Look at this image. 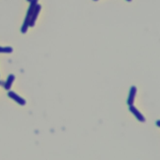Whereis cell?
I'll return each instance as SVG.
<instances>
[{"label":"cell","mask_w":160,"mask_h":160,"mask_svg":"<svg viewBox=\"0 0 160 160\" xmlns=\"http://www.w3.org/2000/svg\"><path fill=\"white\" fill-rule=\"evenodd\" d=\"M8 96L9 98L12 99L20 105H24L26 104V101L23 98H22L21 97H20L19 95H18L16 93L12 91H9L8 92Z\"/></svg>","instance_id":"3"},{"label":"cell","mask_w":160,"mask_h":160,"mask_svg":"<svg viewBox=\"0 0 160 160\" xmlns=\"http://www.w3.org/2000/svg\"><path fill=\"white\" fill-rule=\"evenodd\" d=\"M126 1H128V2H130V1H131L132 0H126Z\"/></svg>","instance_id":"6"},{"label":"cell","mask_w":160,"mask_h":160,"mask_svg":"<svg viewBox=\"0 0 160 160\" xmlns=\"http://www.w3.org/2000/svg\"><path fill=\"white\" fill-rule=\"evenodd\" d=\"M41 9V6L39 4H37L31 16V19H30V21H29V26L30 27H33L34 24H35V21L38 18V16L40 12V10Z\"/></svg>","instance_id":"2"},{"label":"cell","mask_w":160,"mask_h":160,"mask_svg":"<svg viewBox=\"0 0 160 160\" xmlns=\"http://www.w3.org/2000/svg\"><path fill=\"white\" fill-rule=\"evenodd\" d=\"M0 84H1V81H0Z\"/></svg>","instance_id":"9"},{"label":"cell","mask_w":160,"mask_h":160,"mask_svg":"<svg viewBox=\"0 0 160 160\" xmlns=\"http://www.w3.org/2000/svg\"><path fill=\"white\" fill-rule=\"evenodd\" d=\"M38 0H31L29 2V6L28 9L27 11V13H26V16L25 17L24 21L23 22V24L21 28V32L23 34L26 33L28 27L29 26V21H30V19H31V16L32 14V12L36 6V4H38Z\"/></svg>","instance_id":"1"},{"label":"cell","mask_w":160,"mask_h":160,"mask_svg":"<svg viewBox=\"0 0 160 160\" xmlns=\"http://www.w3.org/2000/svg\"><path fill=\"white\" fill-rule=\"evenodd\" d=\"M15 79V76L14 74H11L8 76V77L7 78L6 81L4 82V84H3V86H4V88L6 89V90H9L11 88V86H12V82H14Z\"/></svg>","instance_id":"4"},{"label":"cell","mask_w":160,"mask_h":160,"mask_svg":"<svg viewBox=\"0 0 160 160\" xmlns=\"http://www.w3.org/2000/svg\"><path fill=\"white\" fill-rule=\"evenodd\" d=\"M13 49L11 47L9 46H5L1 47L0 46V53H11Z\"/></svg>","instance_id":"5"},{"label":"cell","mask_w":160,"mask_h":160,"mask_svg":"<svg viewBox=\"0 0 160 160\" xmlns=\"http://www.w3.org/2000/svg\"><path fill=\"white\" fill-rule=\"evenodd\" d=\"M26 1H28V2H30L31 0H26Z\"/></svg>","instance_id":"7"},{"label":"cell","mask_w":160,"mask_h":160,"mask_svg":"<svg viewBox=\"0 0 160 160\" xmlns=\"http://www.w3.org/2000/svg\"><path fill=\"white\" fill-rule=\"evenodd\" d=\"M94 1H98V0H93Z\"/></svg>","instance_id":"8"}]
</instances>
